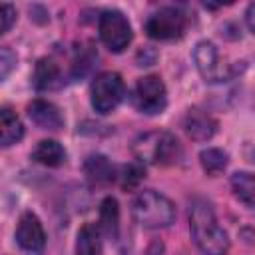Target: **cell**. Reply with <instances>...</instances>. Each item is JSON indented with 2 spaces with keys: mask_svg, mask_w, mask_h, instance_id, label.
<instances>
[{
  "mask_svg": "<svg viewBox=\"0 0 255 255\" xmlns=\"http://www.w3.org/2000/svg\"><path fill=\"white\" fill-rule=\"evenodd\" d=\"M28 118L40 128V129H60L64 126V118L60 114V110L46 100H34L28 106Z\"/></svg>",
  "mask_w": 255,
  "mask_h": 255,
  "instance_id": "10",
  "label": "cell"
},
{
  "mask_svg": "<svg viewBox=\"0 0 255 255\" xmlns=\"http://www.w3.org/2000/svg\"><path fill=\"white\" fill-rule=\"evenodd\" d=\"M245 18H247V26H249V30L255 34V2H253V4H249Z\"/></svg>",
  "mask_w": 255,
  "mask_h": 255,
  "instance_id": "23",
  "label": "cell"
},
{
  "mask_svg": "<svg viewBox=\"0 0 255 255\" xmlns=\"http://www.w3.org/2000/svg\"><path fill=\"white\" fill-rule=\"evenodd\" d=\"M16 243L24 251H30V253H40L44 249V245H46V233H44V227H42L40 219L32 211L22 213V217L18 219V225H16Z\"/></svg>",
  "mask_w": 255,
  "mask_h": 255,
  "instance_id": "8",
  "label": "cell"
},
{
  "mask_svg": "<svg viewBox=\"0 0 255 255\" xmlns=\"http://www.w3.org/2000/svg\"><path fill=\"white\" fill-rule=\"evenodd\" d=\"M199 161L209 175H217L227 165V153L223 149H217V147H207L199 153Z\"/></svg>",
  "mask_w": 255,
  "mask_h": 255,
  "instance_id": "19",
  "label": "cell"
},
{
  "mask_svg": "<svg viewBox=\"0 0 255 255\" xmlns=\"http://www.w3.org/2000/svg\"><path fill=\"white\" fill-rule=\"evenodd\" d=\"M86 175L96 183H108L114 179V165L104 155H92L86 161Z\"/></svg>",
  "mask_w": 255,
  "mask_h": 255,
  "instance_id": "18",
  "label": "cell"
},
{
  "mask_svg": "<svg viewBox=\"0 0 255 255\" xmlns=\"http://www.w3.org/2000/svg\"><path fill=\"white\" fill-rule=\"evenodd\" d=\"M76 255H102V229L94 223H86L78 231Z\"/></svg>",
  "mask_w": 255,
  "mask_h": 255,
  "instance_id": "13",
  "label": "cell"
},
{
  "mask_svg": "<svg viewBox=\"0 0 255 255\" xmlns=\"http://www.w3.org/2000/svg\"><path fill=\"white\" fill-rule=\"evenodd\" d=\"M141 175H143V167H141L139 163L128 165L126 171H124V187H133V185H137V181L141 179Z\"/></svg>",
  "mask_w": 255,
  "mask_h": 255,
  "instance_id": "21",
  "label": "cell"
},
{
  "mask_svg": "<svg viewBox=\"0 0 255 255\" xmlns=\"http://www.w3.org/2000/svg\"><path fill=\"white\" fill-rule=\"evenodd\" d=\"M231 187L237 199L255 207V175L249 171H237L231 175Z\"/></svg>",
  "mask_w": 255,
  "mask_h": 255,
  "instance_id": "17",
  "label": "cell"
},
{
  "mask_svg": "<svg viewBox=\"0 0 255 255\" xmlns=\"http://www.w3.org/2000/svg\"><path fill=\"white\" fill-rule=\"evenodd\" d=\"M133 106L147 116L161 114L167 104V92L159 76H143L133 88Z\"/></svg>",
  "mask_w": 255,
  "mask_h": 255,
  "instance_id": "6",
  "label": "cell"
},
{
  "mask_svg": "<svg viewBox=\"0 0 255 255\" xmlns=\"http://www.w3.org/2000/svg\"><path fill=\"white\" fill-rule=\"evenodd\" d=\"M32 159L42 165H48V167H58L66 161V149L56 139H42L34 147Z\"/></svg>",
  "mask_w": 255,
  "mask_h": 255,
  "instance_id": "12",
  "label": "cell"
},
{
  "mask_svg": "<svg viewBox=\"0 0 255 255\" xmlns=\"http://www.w3.org/2000/svg\"><path fill=\"white\" fill-rule=\"evenodd\" d=\"M14 64H16V56L12 54V50L8 46H4L0 50V80H6V76L10 74Z\"/></svg>",
  "mask_w": 255,
  "mask_h": 255,
  "instance_id": "20",
  "label": "cell"
},
{
  "mask_svg": "<svg viewBox=\"0 0 255 255\" xmlns=\"http://www.w3.org/2000/svg\"><path fill=\"white\" fill-rule=\"evenodd\" d=\"M100 229L110 237H118L120 231V207L114 197H106L100 205Z\"/></svg>",
  "mask_w": 255,
  "mask_h": 255,
  "instance_id": "16",
  "label": "cell"
},
{
  "mask_svg": "<svg viewBox=\"0 0 255 255\" xmlns=\"http://www.w3.org/2000/svg\"><path fill=\"white\" fill-rule=\"evenodd\" d=\"M185 30V16L181 10L165 6L153 12L145 20V34L153 40H171L179 38Z\"/></svg>",
  "mask_w": 255,
  "mask_h": 255,
  "instance_id": "7",
  "label": "cell"
},
{
  "mask_svg": "<svg viewBox=\"0 0 255 255\" xmlns=\"http://www.w3.org/2000/svg\"><path fill=\"white\" fill-rule=\"evenodd\" d=\"M24 135V126L20 122V118L10 110V108H2L0 110V141L4 147L20 141Z\"/></svg>",
  "mask_w": 255,
  "mask_h": 255,
  "instance_id": "14",
  "label": "cell"
},
{
  "mask_svg": "<svg viewBox=\"0 0 255 255\" xmlns=\"http://www.w3.org/2000/svg\"><path fill=\"white\" fill-rule=\"evenodd\" d=\"M60 84V68L54 60L42 58L34 70V86L38 90H52Z\"/></svg>",
  "mask_w": 255,
  "mask_h": 255,
  "instance_id": "15",
  "label": "cell"
},
{
  "mask_svg": "<svg viewBox=\"0 0 255 255\" xmlns=\"http://www.w3.org/2000/svg\"><path fill=\"white\" fill-rule=\"evenodd\" d=\"M100 38L110 52H124L131 42V26L118 10H108L100 16Z\"/></svg>",
  "mask_w": 255,
  "mask_h": 255,
  "instance_id": "5",
  "label": "cell"
},
{
  "mask_svg": "<svg viewBox=\"0 0 255 255\" xmlns=\"http://www.w3.org/2000/svg\"><path fill=\"white\" fill-rule=\"evenodd\" d=\"M124 98V80L118 72H102L92 82V106L98 114H110Z\"/></svg>",
  "mask_w": 255,
  "mask_h": 255,
  "instance_id": "4",
  "label": "cell"
},
{
  "mask_svg": "<svg viewBox=\"0 0 255 255\" xmlns=\"http://www.w3.org/2000/svg\"><path fill=\"white\" fill-rule=\"evenodd\" d=\"M133 153L139 161L167 165V163H173V161L179 159L181 147H179V141L171 133H167V131H149V133H143L135 139Z\"/></svg>",
  "mask_w": 255,
  "mask_h": 255,
  "instance_id": "3",
  "label": "cell"
},
{
  "mask_svg": "<svg viewBox=\"0 0 255 255\" xmlns=\"http://www.w3.org/2000/svg\"><path fill=\"white\" fill-rule=\"evenodd\" d=\"M189 229L195 245L205 255H227L229 237L217 223L213 209L205 201H193L189 209Z\"/></svg>",
  "mask_w": 255,
  "mask_h": 255,
  "instance_id": "1",
  "label": "cell"
},
{
  "mask_svg": "<svg viewBox=\"0 0 255 255\" xmlns=\"http://www.w3.org/2000/svg\"><path fill=\"white\" fill-rule=\"evenodd\" d=\"M193 58H195V66L199 70V74L207 80V82H217L221 78V64H219V56L217 50L211 42L203 40L195 46L193 50Z\"/></svg>",
  "mask_w": 255,
  "mask_h": 255,
  "instance_id": "9",
  "label": "cell"
},
{
  "mask_svg": "<svg viewBox=\"0 0 255 255\" xmlns=\"http://www.w3.org/2000/svg\"><path fill=\"white\" fill-rule=\"evenodd\" d=\"M217 129V122L203 110H189L185 116V131L191 139L205 141Z\"/></svg>",
  "mask_w": 255,
  "mask_h": 255,
  "instance_id": "11",
  "label": "cell"
},
{
  "mask_svg": "<svg viewBox=\"0 0 255 255\" xmlns=\"http://www.w3.org/2000/svg\"><path fill=\"white\" fill-rule=\"evenodd\" d=\"M0 20H2L0 32L6 34V32L12 28V22L16 20V10H14L10 4H2V6H0Z\"/></svg>",
  "mask_w": 255,
  "mask_h": 255,
  "instance_id": "22",
  "label": "cell"
},
{
  "mask_svg": "<svg viewBox=\"0 0 255 255\" xmlns=\"http://www.w3.org/2000/svg\"><path fill=\"white\" fill-rule=\"evenodd\" d=\"M131 213H133L135 221L147 229L167 227L175 219V207H173L171 199H167L165 195H161L153 189H145L135 195V199L131 203Z\"/></svg>",
  "mask_w": 255,
  "mask_h": 255,
  "instance_id": "2",
  "label": "cell"
}]
</instances>
